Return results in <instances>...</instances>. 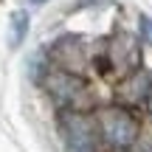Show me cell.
Segmentation results:
<instances>
[{
  "label": "cell",
  "instance_id": "cell-1",
  "mask_svg": "<svg viewBox=\"0 0 152 152\" xmlns=\"http://www.w3.org/2000/svg\"><path fill=\"white\" fill-rule=\"evenodd\" d=\"M93 118H96L99 135H102L107 144L118 147V149L132 147V144L138 141V135H141V124H138V118L127 107H121V104H104V107L96 110Z\"/></svg>",
  "mask_w": 152,
  "mask_h": 152
},
{
  "label": "cell",
  "instance_id": "cell-2",
  "mask_svg": "<svg viewBox=\"0 0 152 152\" xmlns=\"http://www.w3.org/2000/svg\"><path fill=\"white\" fill-rule=\"evenodd\" d=\"M59 135L68 152H99V127L96 118L85 115L76 107H65L59 113Z\"/></svg>",
  "mask_w": 152,
  "mask_h": 152
},
{
  "label": "cell",
  "instance_id": "cell-3",
  "mask_svg": "<svg viewBox=\"0 0 152 152\" xmlns=\"http://www.w3.org/2000/svg\"><path fill=\"white\" fill-rule=\"evenodd\" d=\"M39 82H42V87L48 90V96L56 99L62 107H76V104L87 96V82L82 79L79 73H73V71H62L59 68V71L45 73Z\"/></svg>",
  "mask_w": 152,
  "mask_h": 152
},
{
  "label": "cell",
  "instance_id": "cell-4",
  "mask_svg": "<svg viewBox=\"0 0 152 152\" xmlns=\"http://www.w3.org/2000/svg\"><path fill=\"white\" fill-rule=\"evenodd\" d=\"M104 59H107V65L113 68V71H118V73H124V76L132 73V71H138L141 51H138L135 37H132V34H127V31H118L115 37H110Z\"/></svg>",
  "mask_w": 152,
  "mask_h": 152
},
{
  "label": "cell",
  "instance_id": "cell-5",
  "mask_svg": "<svg viewBox=\"0 0 152 152\" xmlns=\"http://www.w3.org/2000/svg\"><path fill=\"white\" fill-rule=\"evenodd\" d=\"M54 59H59V65H62V71H79L82 68V48H79V39H73V37H62V39H56V45H54Z\"/></svg>",
  "mask_w": 152,
  "mask_h": 152
},
{
  "label": "cell",
  "instance_id": "cell-6",
  "mask_svg": "<svg viewBox=\"0 0 152 152\" xmlns=\"http://www.w3.org/2000/svg\"><path fill=\"white\" fill-rule=\"evenodd\" d=\"M28 26H31V17H28V11H23V9L11 11V17H9V48L17 51L23 42H26V37H28Z\"/></svg>",
  "mask_w": 152,
  "mask_h": 152
},
{
  "label": "cell",
  "instance_id": "cell-7",
  "mask_svg": "<svg viewBox=\"0 0 152 152\" xmlns=\"http://www.w3.org/2000/svg\"><path fill=\"white\" fill-rule=\"evenodd\" d=\"M149 82H152V76L147 71H132V73H127L124 85H121L124 99H130V102H141L144 93H147V87H149Z\"/></svg>",
  "mask_w": 152,
  "mask_h": 152
},
{
  "label": "cell",
  "instance_id": "cell-8",
  "mask_svg": "<svg viewBox=\"0 0 152 152\" xmlns=\"http://www.w3.org/2000/svg\"><path fill=\"white\" fill-rule=\"evenodd\" d=\"M138 31H141L144 42L152 45V17L149 14H141V17H138Z\"/></svg>",
  "mask_w": 152,
  "mask_h": 152
},
{
  "label": "cell",
  "instance_id": "cell-9",
  "mask_svg": "<svg viewBox=\"0 0 152 152\" xmlns=\"http://www.w3.org/2000/svg\"><path fill=\"white\" fill-rule=\"evenodd\" d=\"M144 104H147V113L152 115V82H149V87H147V93H144Z\"/></svg>",
  "mask_w": 152,
  "mask_h": 152
},
{
  "label": "cell",
  "instance_id": "cell-10",
  "mask_svg": "<svg viewBox=\"0 0 152 152\" xmlns=\"http://www.w3.org/2000/svg\"><path fill=\"white\" fill-rule=\"evenodd\" d=\"M28 3H31V6H45L48 0H28Z\"/></svg>",
  "mask_w": 152,
  "mask_h": 152
}]
</instances>
